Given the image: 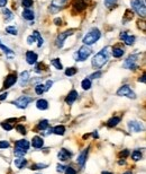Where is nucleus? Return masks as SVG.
<instances>
[{"label":"nucleus","mask_w":146,"mask_h":174,"mask_svg":"<svg viewBox=\"0 0 146 174\" xmlns=\"http://www.w3.org/2000/svg\"><path fill=\"white\" fill-rule=\"evenodd\" d=\"M108 49L109 48L102 49L101 51L98 52L95 57L92 58V66H93L95 68L99 69V68H101L102 66H105L107 64V61H108V59H109Z\"/></svg>","instance_id":"obj_1"},{"label":"nucleus","mask_w":146,"mask_h":174,"mask_svg":"<svg viewBox=\"0 0 146 174\" xmlns=\"http://www.w3.org/2000/svg\"><path fill=\"white\" fill-rule=\"evenodd\" d=\"M101 36V33L98 28H92L89 33H87V35L83 38L82 42L84 43V45H91L95 43L98 40L100 39Z\"/></svg>","instance_id":"obj_2"},{"label":"nucleus","mask_w":146,"mask_h":174,"mask_svg":"<svg viewBox=\"0 0 146 174\" xmlns=\"http://www.w3.org/2000/svg\"><path fill=\"white\" fill-rule=\"evenodd\" d=\"M132 7L140 17H145L146 15V7L144 0H132Z\"/></svg>","instance_id":"obj_3"},{"label":"nucleus","mask_w":146,"mask_h":174,"mask_svg":"<svg viewBox=\"0 0 146 174\" xmlns=\"http://www.w3.org/2000/svg\"><path fill=\"white\" fill-rule=\"evenodd\" d=\"M90 54H91V49H90L88 45H83V46H81L80 49H79V51H78V53H75V56L74 57H78V60L79 61H84L85 59L89 57ZM76 60V61H78Z\"/></svg>","instance_id":"obj_4"},{"label":"nucleus","mask_w":146,"mask_h":174,"mask_svg":"<svg viewBox=\"0 0 146 174\" xmlns=\"http://www.w3.org/2000/svg\"><path fill=\"white\" fill-rule=\"evenodd\" d=\"M137 59H138V56L137 54H133V56H129L126 60H125V62H124V68H126V69H133L135 70L138 65H137Z\"/></svg>","instance_id":"obj_5"},{"label":"nucleus","mask_w":146,"mask_h":174,"mask_svg":"<svg viewBox=\"0 0 146 174\" xmlns=\"http://www.w3.org/2000/svg\"><path fill=\"white\" fill-rule=\"evenodd\" d=\"M117 95L118 96H126L129 97V98H136L135 93L130 90V87L128 85H122L120 88L117 90Z\"/></svg>","instance_id":"obj_6"},{"label":"nucleus","mask_w":146,"mask_h":174,"mask_svg":"<svg viewBox=\"0 0 146 174\" xmlns=\"http://www.w3.org/2000/svg\"><path fill=\"white\" fill-rule=\"evenodd\" d=\"M32 101H33V97L20 96V97H18L15 102H14V104H15L17 108H19V109H26V108H27V105L31 103Z\"/></svg>","instance_id":"obj_7"},{"label":"nucleus","mask_w":146,"mask_h":174,"mask_svg":"<svg viewBox=\"0 0 146 174\" xmlns=\"http://www.w3.org/2000/svg\"><path fill=\"white\" fill-rule=\"evenodd\" d=\"M73 32H74V30H69V31H65V32L63 33H60L58 34V36L56 38V45L57 48H62L64 44V41H65V39L68 38V36H70V35H72L73 34Z\"/></svg>","instance_id":"obj_8"},{"label":"nucleus","mask_w":146,"mask_h":174,"mask_svg":"<svg viewBox=\"0 0 146 174\" xmlns=\"http://www.w3.org/2000/svg\"><path fill=\"white\" fill-rule=\"evenodd\" d=\"M128 129L132 132H140L144 130V126L143 123L138 122V121H129L128 122Z\"/></svg>","instance_id":"obj_9"},{"label":"nucleus","mask_w":146,"mask_h":174,"mask_svg":"<svg viewBox=\"0 0 146 174\" xmlns=\"http://www.w3.org/2000/svg\"><path fill=\"white\" fill-rule=\"evenodd\" d=\"M16 82H17V76H16V74H10V75L7 76L6 80H5V84H4V87H5V88H10Z\"/></svg>","instance_id":"obj_10"},{"label":"nucleus","mask_w":146,"mask_h":174,"mask_svg":"<svg viewBox=\"0 0 146 174\" xmlns=\"http://www.w3.org/2000/svg\"><path fill=\"white\" fill-rule=\"evenodd\" d=\"M72 6L76 12H82L87 8V2L84 0H73Z\"/></svg>","instance_id":"obj_11"},{"label":"nucleus","mask_w":146,"mask_h":174,"mask_svg":"<svg viewBox=\"0 0 146 174\" xmlns=\"http://www.w3.org/2000/svg\"><path fill=\"white\" fill-rule=\"evenodd\" d=\"M120 39L124 41V43L126 45H133L134 42H135V36H133V35H128L126 32L120 33Z\"/></svg>","instance_id":"obj_12"},{"label":"nucleus","mask_w":146,"mask_h":174,"mask_svg":"<svg viewBox=\"0 0 146 174\" xmlns=\"http://www.w3.org/2000/svg\"><path fill=\"white\" fill-rule=\"evenodd\" d=\"M26 61L28 65H34L37 61V54L33 51H27L26 52Z\"/></svg>","instance_id":"obj_13"},{"label":"nucleus","mask_w":146,"mask_h":174,"mask_svg":"<svg viewBox=\"0 0 146 174\" xmlns=\"http://www.w3.org/2000/svg\"><path fill=\"white\" fill-rule=\"evenodd\" d=\"M71 156H72V153L69 152V150H66V149H61L58 153H57V157H58V160L60 161H68L69 158H70Z\"/></svg>","instance_id":"obj_14"},{"label":"nucleus","mask_w":146,"mask_h":174,"mask_svg":"<svg viewBox=\"0 0 146 174\" xmlns=\"http://www.w3.org/2000/svg\"><path fill=\"white\" fill-rule=\"evenodd\" d=\"M76 98H78V92L74 90H72L70 93H69V95L66 96V98H65V103L71 105V104L74 103V101H75Z\"/></svg>","instance_id":"obj_15"},{"label":"nucleus","mask_w":146,"mask_h":174,"mask_svg":"<svg viewBox=\"0 0 146 174\" xmlns=\"http://www.w3.org/2000/svg\"><path fill=\"white\" fill-rule=\"evenodd\" d=\"M32 145L34 148H42L43 145H44V140L39 136H35L32 140Z\"/></svg>","instance_id":"obj_16"},{"label":"nucleus","mask_w":146,"mask_h":174,"mask_svg":"<svg viewBox=\"0 0 146 174\" xmlns=\"http://www.w3.org/2000/svg\"><path fill=\"white\" fill-rule=\"evenodd\" d=\"M87 155H88V149H85V150H83L81 154L78 156V164L80 165V166H84V164H85V161H87Z\"/></svg>","instance_id":"obj_17"},{"label":"nucleus","mask_w":146,"mask_h":174,"mask_svg":"<svg viewBox=\"0 0 146 174\" xmlns=\"http://www.w3.org/2000/svg\"><path fill=\"white\" fill-rule=\"evenodd\" d=\"M14 164L17 168H24L27 165V160H25L24 157H18L17 160L14 161Z\"/></svg>","instance_id":"obj_18"},{"label":"nucleus","mask_w":146,"mask_h":174,"mask_svg":"<svg viewBox=\"0 0 146 174\" xmlns=\"http://www.w3.org/2000/svg\"><path fill=\"white\" fill-rule=\"evenodd\" d=\"M23 17L25 18V19L27 20H33L34 18H35V15H34V12L33 10H31V9H25L24 12H23Z\"/></svg>","instance_id":"obj_19"},{"label":"nucleus","mask_w":146,"mask_h":174,"mask_svg":"<svg viewBox=\"0 0 146 174\" xmlns=\"http://www.w3.org/2000/svg\"><path fill=\"white\" fill-rule=\"evenodd\" d=\"M29 82V72L28 71H23L20 74V85H26Z\"/></svg>","instance_id":"obj_20"},{"label":"nucleus","mask_w":146,"mask_h":174,"mask_svg":"<svg viewBox=\"0 0 146 174\" xmlns=\"http://www.w3.org/2000/svg\"><path fill=\"white\" fill-rule=\"evenodd\" d=\"M36 108L38 110H46L48 108V103L46 100H38L36 102Z\"/></svg>","instance_id":"obj_21"},{"label":"nucleus","mask_w":146,"mask_h":174,"mask_svg":"<svg viewBox=\"0 0 146 174\" xmlns=\"http://www.w3.org/2000/svg\"><path fill=\"white\" fill-rule=\"evenodd\" d=\"M16 147H18V148H23L27 150V149L29 148V142L25 140V139H23V140H18V142H16Z\"/></svg>","instance_id":"obj_22"},{"label":"nucleus","mask_w":146,"mask_h":174,"mask_svg":"<svg viewBox=\"0 0 146 174\" xmlns=\"http://www.w3.org/2000/svg\"><path fill=\"white\" fill-rule=\"evenodd\" d=\"M124 53H125V50L121 49V48H114L113 49V56L115 58H120L124 56Z\"/></svg>","instance_id":"obj_23"},{"label":"nucleus","mask_w":146,"mask_h":174,"mask_svg":"<svg viewBox=\"0 0 146 174\" xmlns=\"http://www.w3.org/2000/svg\"><path fill=\"white\" fill-rule=\"evenodd\" d=\"M119 122H120V118L119 116H114L107 122V124H108L109 128H113V127H116Z\"/></svg>","instance_id":"obj_24"},{"label":"nucleus","mask_w":146,"mask_h":174,"mask_svg":"<svg viewBox=\"0 0 146 174\" xmlns=\"http://www.w3.org/2000/svg\"><path fill=\"white\" fill-rule=\"evenodd\" d=\"M65 132V127L64 126H56L55 128H53V134L58 136H63Z\"/></svg>","instance_id":"obj_25"},{"label":"nucleus","mask_w":146,"mask_h":174,"mask_svg":"<svg viewBox=\"0 0 146 174\" xmlns=\"http://www.w3.org/2000/svg\"><path fill=\"white\" fill-rule=\"evenodd\" d=\"M0 49H1V50H4V52L6 53V54L8 56V57H9V58L14 57V52L11 51V50H10L9 48H7L6 45L2 44V43H1V41H0Z\"/></svg>","instance_id":"obj_26"},{"label":"nucleus","mask_w":146,"mask_h":174,"mask_svg":"<svg viewBox=\"0 0 146 174\" xmlns=\"http://www.w3.org/2000/svg\"><path fill=\"white\" fill-rule=\"evenodd\" d=\"M81 86H82L83 90H88L91 88V80H90L89 78H85V79H83L82 83H81Z\"/></svg>","instance_id":"obj_27"},{"label":"nucleus","mask_w":146,"mask_h":174,"mask_svg":"<svg viewBox=\"0 0 146 174\" xmlns=\"http://www.w3.org/2000/svg\"><path fill=\"white\" fill-rule=\"evenodd\" d=\"M52 66H54L55 68H56L57 70H62L63 69V66L61 64V61H60V59H53L51 61Z\"/></svg>","instance_id":"obj_28"},{"label":"nucleus","mask_w":146,"mask_h":174,"mask_svg":"<svg viewBox=\"0 0 146 174\" xmlns=\"http://www.w3.org/2000/svg\"><path fill=\"white\" fill-rule=\"evenodd\" d=\"M33 36L35 38V39H37L38 40V46H42L43 45V43H44V40L42 39V36L39 35V33H38V31H34L33 32Z\"/></svg>","instance_id":"obj_29"},{"label":"nucleus","mask_w":146,"mask_h":174,"mask_svg":"<svg viewBox=\"0 0 146 174\" xmlns=\"http://www.w3.org/2000/svg\"><path fill=\"white\" fill-rule=\"evenodd\" d=\"M14 154H15V156H17V157H24L26 154V150L23 148H18V147H16V149H15V152H14Z\"/></svg>","instance_id":"obj_30"},{"label":"nucleus","mask_w":146,"mask_h":174,"mask_svg":"<svg viewBox=\"0 0 146 174\" xmlns=\"http://www.w3.org/2000/svg\"><path fill=\"white\" fill-rule=\"evenodd\" d=\"M132 158L136 162L140 161L142 160V153H140V150H134L133 153H132Z\"/></svg>","instance_id":"obj_31"},{"label":"nucleus","mask_w":146,"mask_h":174,"mask_svg":"<svg viewBox=\"0 0 146 174\" xmlns=\"http://www.w3.org/2000/svg\"><path fill=\"white\" fill-rule=\"evenodd\" d=\"M47 168V164H43V163H37V164H34V165H32L31 170H34V171H36V170H43V168Z\"/></svg>","instance_id":"obj_32"},{"label":"nucleus","mask_w":146,"mask_h":174,"mask_svg":"<svg viewBox=\"0 0 146 174\" xmlns=\"http://www.w3.org/2000/svg\"><path fill=\"white\" fill-rule=\"evenodd\" d=\"M6 32L9 33V34H11V35H17V34H18V31H17V28H16L15 26H7Z\"/></svg>","instance_id":"obj_33"},{"label":"nucleus","mask_w":146,"mask_h":174,"mask_svg":"<svg viewBox=\"0 0 146 174\" xmlns=\"http://www.w3.org/2000/svg\"><path fill=\"white\" fill-rule=\"evenodd\" d=\"M2 13H4V15H5V18H6V20H10L13 19V14H11V12L9 10V9H7V8H5L4 10H2Z\"/></svg>","instance_id":"obj_34"},{"label":"nucleus","mask_w":146,"mask_h":174,"mask_svg":"<svg viewBox=\"0 0 146 174\" xmlns=\"http://www.w3.org/2000/svg\"><path fill=\"white\" fill-rule=\"evenodd\" d=\"M35 92H36V94H37V95H42V94L45 92V86L44 85H42V84L37 85V86L35 87Z\"/></svg>","instance_id":"obj_35"},{"label":"nucleus","mask_w":146,"mask_h":174,"mask_svg":"<svg viewBox=\"0 0 146 174\" xmlns=\"http://www.w3.org/2000/svg\"><path fill=\"white\" fill-rule=\"evenodd\" d=\"M48 127V121L47 120H42L41 122L38 123V129L39 130H45Z\"/></svg>","instance_id":"obj_36"},{"label":"nucleus","mask_w":146,"mask_h":174,"mask_svg":"<svg viewBox=\"0 0 146 174\" xmlns=\"http://www.w3.org/2000/svg\"><path fill=\"white\" fill-rule=\"evenodd\" d=\"M76 68H73V67H71V68H68V69H66V70H65V75H66V76H69V77H70V76H74V75H75L76 74Z\"/></svg>","instance_id":"obj_37"},{"label":"nucleus","mask_w":146,"mask_h":174,"mask_svg":"<svg viewBox=\"0 0 146 174\" xmlns=\"http://www.w3.org/2000/svg\"><path fill=\"white\" fill-rule=\"evenodd\" d=\"M21 5H23V7H25L26 9H28L33 6V0H21Z\"/></svg>","instance_id":"obj_38"},{"label":"nucleus","mask_w":146,"mask_h":174,"mask_svg":"<svg viewBox=\"0 0 146 174\" xmlns=\"http://www.w3.org/2000/svg\"><path fill=\"white\" fill-rule=\"evenodd\" d=\"M1 127L5 130H7V131H10V130L13 129V126H10V124L8 123V121H4V122L1 123Z\"/></svg>","instance_id":"obj_39"},{"label":"nucleus","mask_w":146,"mask_h":174,"mask_svg":"<svg viewBox=\"0 0 146 174\" xmlns=\"http://www.w3.org/2000/svg\"><path fill=\"white\" fill-rule=\"evenodd\" d=\"M16 129H17V131H18L19 134H21V135H25L26 134V128L23 124H18V126L16 127Z\"/></svg>","instance_id":"obj_40"},{"label":"nucleus","mask_w":146,"mask_h":174,"mask_svg":"<svg viewBox=\"0 0 146 174\" xmlns=\"http://www.w3.org/2000/svg\"><path fill=\"white\" fill-rule=\"evenodd\" d=\"M117 2V0H105V6L110 8V7H113Z\"/></svg>","instance_id":"obj_41"},{"label":"nucleus","mask_w":146,"mask_h":174,"mask_svg":"<svg viewBox=\"0 0 146 174\" xmlns=\"http://www.w3.org/2000/svg\"><path fill=\"white\" fill-rule=\"evenodd\" d=\"M65 174H76V171L73 168L68 166V168H65Z\"/></svg>","instance_id":"obj_42"},{"label":"nucleus","mask_w":146,"mask_h":174,"mask_svg":"<svg viewBox=\"0 0 146 174\" xmlns=\"http://www.w3.org/2000/svg\"><path fill=\"white\" fill-rule=\"evenodd\" d=\"M9 146H10V144L7 140H1L0 142V148H8Z\"/></svg>","instance_id":"obj_43"},{"label":"nucleus","mask_w":146,"mask_h":174,"mask_svg":"<svg viewBox=\"0 0 146 174\" xmlns=\"http://www.w3.org/2000/svg\"><path fill=\"white\" fill-rule=\"evenodd\" d=\"M66 0H54L53 1V6H62L63 4H65Z\"/></svg>","instance_id":"obj_44"},{"label":"nucleus","mask_w":146,"mask_h":174,"mask_svg":"<svg viewBox=\"0 0 146 174\" xmlns=\"http://www.w3.org/2000/svg\"><path fill=\"white\" fill-rule=\"evenodd\" d=\"M102 74H101V71H97V72H93L91 76H90V78L91 79H97V78H99L100 76H101Z\"/></svg>","instance_id":"obj_45"},{"label":"nucleus","mask_w":146,"mask_h":174,"mask_svg":"<svg viewBox=\"0 0 146 174\" xmlns=\"http://www.w3.org/2000/svg\"><path fill=\"white\" fill-rule=\"evenodd\" d=\"M35 41H36V39H35L33 35H29V36L27 38V43H28V44H33Z\"/></svg>","instance_id":"obj_46"},{"label":"nucleus","mask_w":146,"mask_h":174,"mask_svg":"<svg viewBox=\"0 0 146 174\" xmlns=\"http://www.w3.org/2000/svg\"><path fill=\"white\" fill-rule=\"evenodd\" d=\"M56 171H57V172H60V173H62V172H64V171H65V166L61 165V164H57Z\"/></svg>","instance_id":"obj_47"},{"label":"nucleus","mask_w":146,"mask_h":174,"mask_svg":"<svg viewBox=\"0 0 146 174\" xmlns=\"http://www.w3.org/2000/svg\"><path fill=\"white\" fill-rule=\"evenodd\" d=\"M52 85H53V82H52V80H47V82H46V84L44 85V86H45V90H50V88L52 87Z\"/></svg>","instance_id":"obj_48"},{"label":"nucleus","mask_w":146,"mask_h":174,"mask_svg":"<svg viewBox=\"0 0 146 174\" xmlns=\"http://www.w3.org/2000/svg\"><path fill=\"white\" fill-rule=\"evenodd\" d=\"M128 155H129V152H128L127 149H125V150H122V152H120V154H119V156H120V157H124V158H125V157H127Z\"/></svg>","instance_id":"obj_49"},{"label":"nucleus","mask_w":146,"mask_h":174,"mask_svg":"<svg viewBox=\"0 0 146 174\" xmlns=\"http://www.w3.org/2000/svg\"><path fill=\"white\" fill-rule=\"evenodd\" d=\"M7 96H8V93H2V94H0V101H4V100H6Z\"/></svg>","instance_id":"obj_50"},{"label":"nucleus","mask_w":146,"mask_h":174,"mask_svg":"<svg viewBox=\"0 0 146 174\" xmlns=\"http://www.w3.org/2000/svg\"><path fill=\"white\" fill-rule=\"evenodd\" d=\"M7 4V0H0V7H5Z\"/></svg>","instance_id":"obj_51"},{"label":"nucleus","mask_w":146,"mask_h":174,"mask_svg":"<svg viewBox=\"0 0 146 174\" xmlns=\"http://www.w3.org/2000/svg\"><path fill=\"white\" fill-rule=\"evenodd\" d=\"M54 23H56V25H61V23H62V20L60 19V18H56V19L54 20Z\"/></svg>","instance_id":"obj_52"},{"label":"nucleus","mask_w":146,"mask_h":174,"mask_svg":"<svg viewBox=\"0 0 146 174\" xmlns=\"http://www.w3.org/2000/svg\"><path fill=\"white\" fill-rule=\"evenodd\" d=\"M138 82H142V83H145V75H143V76H142V78H140V79H138Z\"/></svg>","instance_id":"obj_53"},{"label":"nucleus","mask_w":146,"mask_h":174,"mask_svg":"<svg viewBox=\"0 0 146 174\" xmlns=\"http://www.w3.org/2000/svg\"><path fill=\"white\" fill-rule=\"evenodd\" d=\"M92 136L95 137V138H98L99 136H98V131H93V134H92Z\"/></svg>","instance_id":"obj_54"},{"label":"nucleus","mask_w":146,"mask_h":174,"mask_svg":"<svg viewBox=\"0 0 146 174\" xmlns=\"http://www.w3.org/2000/svg\"><path fill=\"white\" fill-rule=\"evenodd\" d=\"M125 163H126V162L124 161V160H122V161H119V165H124Z\"/></svg>","instance_id":"obj_55"},{"label":"nucleus","mask_w":146,"mask_h":174,"mask_svg":"<svg viewBox=\"0 0 146 174\" xmlns=\"http://www.w3.org/2000/svg\"><path fill=\"white\" fill-rule=\"evenodd\" d=\"M101 174H113V173H110V172H102Z\"/></svg>","instance_id":"obj_56"},{"label":"nucleus","mask_w":146,"mask_h":174,"mask_svg":"<svg viewBox=\"0 0 146 174\" xmlns=\"http://www.w3.org/2000/svg\"><path fill=\"white\" fill-rule=\"evenodd\" d=\"M124 174H133L132 172H126V173H124Z\"/></svg>","instance_id":"obj_57"}]
</instances>
